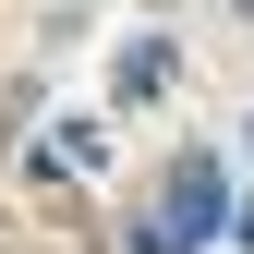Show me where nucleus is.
<instances>
[{
    "instance_id": "1",
    "label": "nucleus",
    "mask_w": 254,
    "mask_h": 254,
    "mask_svg": "<svg viewBox=\"0 0 254 254\" xmlns=\"http://www.w3.org/2000/svg\"><path fill=\"white\" fill-rule=\"evenodd\" d=\"M218 242H230V157L182 145L157 170V194L121 218V254H218Z\"/></svg>"
},
{
    "instance_id": "2",
    "label": "nucleus",
    "mask_w": 254,
    "mask_h": 254,
    "mask_svg": "<svg viewBox=\"0 0 254 254\" xmlns=\"http://www.w3.org/2000/svg\"><path fill=\"white\" fill-rule=\"evenodd\" d=\"M170 85H182V37H170V24H133V37L109 49V97L121 109H157Z\"/></svg>"
},
{
    "instance_id": "3",
    "label": "nucleus",
    "mask_w": 254,
    "mask_h": 254,
    "mask_svg": "<svg viewBox=\"0 0 254 254\" xmlns=\"http://www.w3.org/2000/svg\"><path fill=\"white\" fill-rule=\"evenodd\" d=\"M24 170H37V182H97L109 170V121H49Z\"/></svg>"
},
{
    "instance_id": "4",
    "label": "nucleus",
    "mask_w": 254,
    "mask_h": 254,
    "mask_svg": "<svg viewBox=\"0 0 254 254\" xmlns=\"http://www.w3.org/2000/svg\"><path fill=\"white\" fill-rule=\"evenodd\" d=\"M230 242H242V254H254V194H242V206H230Z\"/></svg>"
},
{
    "instance_id": "5",
    "label": "nucleus",
    "mask_w": 254,
    "mask_h": 254,
    "mask_svg": "<svg viewBox=\"0 0 254 254\" xmlns=\"http://www.w3.org/2000/svg\"><path fill=\"white\" fill-rule=\"evenodd\" d=\"M145 12H157V24H170V12H182V0H145Z\"/></svg>"
},
{
    "instance_id": "6",
    "label": "nucleus",
    "mask_w": 254,
    "mask_h": 254,
    "mask_svg": "<svg viewBox=\"0 0 254 254\" xmlns=\"http://www.w3.org/2000/svg\"><path fill=\"white\" fill-rule=\"evenodd\" d=\"M230 12H242V24H254V0H230Z\"/></svg>"
},
{
    "instance_id": "7",
    "label": "nucleus",
    "mask_w": 254,
    "mask_h": 254,
    "mask_svg": "<svg viewBox=\"0 0 254 254\" xmlns=\"http://www.w3.org/2000/svg\"><path fill=\"white\" fill-rule=\"evenodd\" d=\"M242 145H254V133H242Z\"/></svg>"
}]
</instances>
